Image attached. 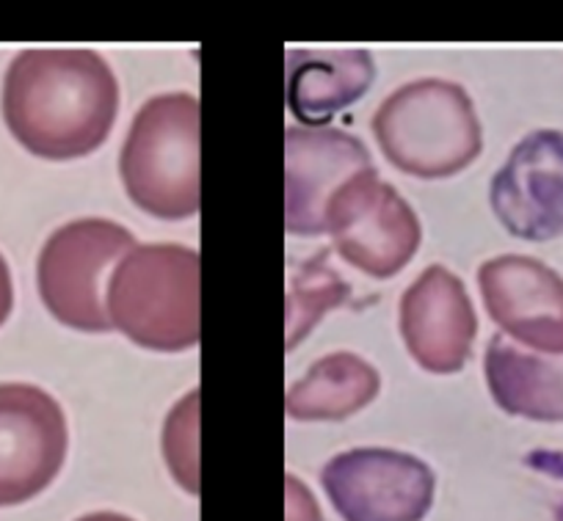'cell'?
Returning <instances> with one entry per match:
<instances>
[{
  "mask_svg": "<svg viewBox=\"0 0 563 521\" xmlns=\"http://www.w3.org/2000/svg\"><path fill=\"white\" fill-rule=\"evenodd\" d=\"M119 84L106 58L78 47L25 51L3 84V117L14 138L45 160H73L108 138Z\"/></svg>",
  "mask_w": 563,
  "mask_h": 521,
  "instance_id": "obj_1",
  "label": "cell"
},
{
  "mask_svg": "<svg viewBox=\"0 0 563 521\" xmlns=\"http://www.w3.org/2000/svg\"><path fill=\"white\" fill-rule=\"evenodd\" d=\"M106 312L135 345L177 354L199 345V252L150 243L124 254L108 279Z\"/></svg>",
  "mask_w": 563,
  "mask_h": 521,
  "instance_id": "obj_2",
  "label": "cell"
},
{
  "mask_svg": "<svg viewBox=\"0 0 563 521\" xmlns=\"http://www.w3.org/2000/svg\"><path fill=\"white\" fill-rule=\"evenodd\" d=\"M373 133L395 168L442 180L481 155L484 135L467 91L451 80H415L382 102Z\"/></svg>",
  "mask_w": 563,
  "mask_h": 521,
  "instance_id": "obj_3",
  "label": "cell"
},
{
  "mask_svg": "<svg viewBox=\"0 0 563 521\" xmlns=\"http://www.w3.org/2000/svg\"><path fill=\"white\" fill-rule=\"evenodd\" d=\"M119 171L141 210L166 221L197 215L202 204L197 97L175 91L144 102L124 138Z\"/></svg>",
  "mask_w": 563,
  "mask_h": 521,
  "instance_id": "obj_4",
  "label": "cell"
},
{
  "mask_svg": "<svg viewBox=\"0 0 563 521\" xmlns=\"http://www.w3.org/2000/svg\"><path fill=\"white\" fill-rule=\"evenodd\" d=\"M139 246L124 226L106 219H80L47 237L40 254V296L64 325L102 334L111 331L102 281L106 270Z\"/></svg>",
  "mask_w": 563,
  "mask_h": 521,
  "instance_id": "obj_5",
  "label": "cell"
},
{
  "mask_svg": "<svg viewBox=\"0 0 563 521\" xmlns=\"http://www.w3.org/2000/svg\"><path fill=\"white\" fill-rule=\"evenodd\" d=\"M334 248L362 274L387 279L404 270L420 248V221L415 210L376 168L354 174L332 193L323 215Z\"/></svg>",
  "mask_w": 563,
  "mask_h": 521,
  "instance_id": "obj_6",
  "label": "cell"
},
{
  "mask_svg": "<svg viewBox=\"0 0 563 521\" xmlns=\"http://www.w3.org/2000/svg\"><path fill=\"white\" fill-rule=\"evenodd\" d=\"M321 483L343 521H422L437 488L429 464L384 447L334 455Z\"/></svg>",
  "mask_w": 563,
  "mask_h": 521,
  "instance_id": "obj_7",
  "label": "cell"
},
{
  "mask_svg": "<svg viewBox=\"0 0 563 521\" xmlns=\"http://www.w3.org/2000/svg\"><path fill=\"white\" fill-rule=\"evenodd\" d=\"M67 444V420L51 395L0 384V508L45 491L62 472Z\"/></svg>",
  "mask_w": 563,
  "mask_h": 521,
  "instance_id": "obj_8",
  "label": "cell"
},
{
  "mask_svg": "<svg viewBox=\"0 0 563 521\" xmlns=\"http://www.w3.org/2000/svg\"><path fill=\"white\" fill-rule=\"evenodd\" d=\"M492 210L522 241L563 237V133L525 135L492 180Z\"/></svg>",
  "mask_w": 563,
  "mask_h": 521,
  "instance_id": "obj_9",
  "label": "cell"
},
{
  "mask_svg": "<svg viewBox=\"0 0 563 521\" xmlns=\"http://www.w3.org/2000/svg\"><path fill=\"white\" fill-rule=\"evenodd\" d=\"M478 285L503 336L539 354H563V279L555 270L506 254L481 265Z\"/></svg>",
  "mask_w": 563,
  "mask_h": 521,
  "instance_id": "obj_10",
  "label": "cell"
},
{
  "mask_svg": "<svg viewBox=\"0 0 563 521\" xmlns=\"http://www.w3.org/2000/svg\"><path fill=\"white\" fill-rule=\"evenodd\" d=\"M400 334L422 370L448 376L470 359L478 320L467 287L445 265H431L400 298Z\"/></svg>",
  "mask_w": 563,
  "mask_h": 521,
  "instance_id": "obj_11",
  "label": "cell"
},
{
  "mask_svg": "<svg viewBox=\"0 0 563 521\" xmlns=\"http://www.w3.org/2000/svg\"><path fill=\"white\" fill-rule=\"evenodd\" d=\"M373 168L365 144L334 128H288L285 133V224L290 235H323L332 193Z\"/></svg>",
  "mask_w": 563,
  "mask_h": 521,
  "instance_id": "obj_12",
  "label": "cell"
},
{
  "mask_svg": "<svg viewBox=\"0 0 563 521\" xmlns=\"http://www.w3.org/2000/svg\"><path fill=\"white\" fill-rule=\"evenodd\" d=\"M376 78L373 56L362 47L351 51H288V106L299 122L323 128L343 108L354 106Z\"/></svg>",
  "mask_w": 563,
  "mask_h": 521,
  "instance_id": "obj_13",
  "label": "cell"
},
{
  "mask_svg": "<svg viewBox=\"0 0 563 521\" xmlns=\"http://www.w3.org/2000/svg\"><path fill=\"white\" fill-rule=\"evenodd\" d=\"M486 384L503 411L539 422H563V354H539L495 334L486 347Z\"/></svg>",
  "mask_w": 563,
  "mask_h": 521,
  "instance_id": "obj_14",
  "label": "cell"
},
{
  "mask_svg": "<svg viewBox=\"0 0 563 521\" xmlns=\"http://www.w3.org/2000/svg\"><path fill=\"white\" fill-rule=\"evenodd\" d=\"M382 378L376 367L356 354H329L310 367L288 392V414L294 420H345L365 409L378 395Z\"/></svg>",
  "mask_w": 563,
  "mask_h": 521,
  "instance_id": "obj_15",
  "label": "cell"
},
{
  "mask_svg": "<svg viewBox=\"0 0 563 521\" xmlns=\"http://www.w3.org/2000/svg\"><path fill=\"white\" fill-rule=\"evenodd\" d=\"M349 298V287L338 270L329 265L327 252H318L316 259L301 265V274L290 281L288 298V347L299 345L301 336L318 323L327 312Z\"/></svg>",
  "mask_w": 563,
  "mask_h": 521,
  "instance_id": "obj_16",
  "label": "cell"
},
{
  "mask_svg": "<svg viewBox=\"0 0 563 521\" xmlns=\"http://www.w3.org/2000/svg\"><path fill=\"white\" fill-rule=\"evenodd\" d=\"M197 420L199 392H191L166 420V464L175 472L183 488L199 494V461H197Z\"/></svg>",
  "mask_w": 563,
  "mask_h": 521,
  "instance_id": "obj_17",
  "label": "cell"
},
{
  "mask_svg": "<svg viewBox=\"0 0 563 521\" xmlns=\"http://www.w3.org/2000/svg\"><path fill=\"white\" fill-rule=\"evenodd\" d=\"M288 519L290 521H321V513H318V505L312 499V494L301 486L296 477H288Z\"/></svg>",
  "mask_w": 563,
  "mask_h": 521,
  "instance_id": "obj_18",
  "label": "cell"
},
{
  "mask_svg": "<svg viewBox=\"0 0 563 521\" xmlns=\"http://www.w3.org/2000/svg\"><path fill=\"white\" fill-rule=\"evenodd\" d=\"M14 307V287H12V274H9L7 259L0 257V325L7 323V318L12 314Z\"/></svg>",
  "mask_w": 563,
  "mask_h": 521,
  "instance_id": "obj_19",
  "label": "cell"
},
{
  "mask_svg": "<svg viewBox=\"0 0 563 521\" xmlns=\"http://www.w3.org/2000/svg\"><path fill=\"white\" fill-rule=\"evenodd\" d=\"M78 521H133V519H128V516H122V513H91V516H84V519H78Z\"/></svg>",
  "mask_w": 563,
  "mask_h": 521,
  "instance_id": "obj_20",
  "label": "cell"
}]
</instances>
